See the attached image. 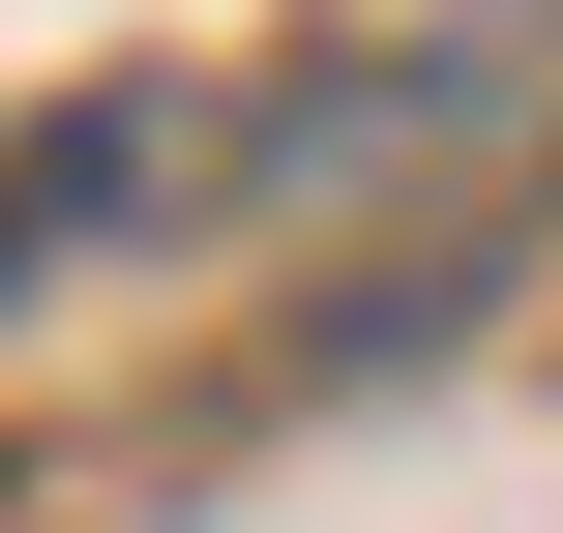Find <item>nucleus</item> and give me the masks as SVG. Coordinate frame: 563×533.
Wrapping results in <instances>:
<instances>
[{
    "instance_id": "nucleus-1",
    "label": "nucleus",
    "mask_w": 563,
    "mask_h": 533,
    "mask_svg": "<svg viewBox=\"0 0 563 533\" xmlns=\"http://www.w3.org/2000/svg\"><path fill=\"white\" fill-rule=\"evenodd\" d=\"M0 237H30V178H0Z\"/></svg>"
}]
</instances>
